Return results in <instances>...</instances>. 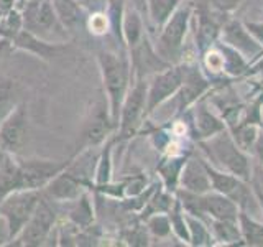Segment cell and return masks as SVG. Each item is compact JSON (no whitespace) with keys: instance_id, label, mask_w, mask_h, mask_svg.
Returning <instances> with one entry per match:
<instances>
[{"instance_id":"obj_14","label":"cell","mask_w":263,"mask_h":247,"mask_svg":"<svg viewBox=\"0 0 263 247\" xmlns=\"http://www.w3.org/2000/svg\"><path fill=\"white\" fill-rule=\"evenodd\" d=\"M114 127L110 115H107V111L102 104H97L96 109L90 112L89 119L84 126V140L89 147L102 144L109 130Z\"/></svg>"},{"instance_id":"obj_5","label":"cell","mask_w":263,"mask_h":247,"mask_svg":"<svg viewBox=\"0 0 263 247\" xmlns=\"http://www.w3.org/2000/svg\"><path fill=\"white\" fill-rule=\"evenodd\" d=\"M28 129V115L27 105L15 104L5 117L0 122V148L5 153L15 155L20 152L22 145L27 138Z\"/></svg>"},{"instance_id":"obj_39","label":"cell","mask_w":263,"mask_h":247,"mask_svg":"<svg viewBox=\"0 0 263 247\" xmlns=\"http://www.w3.org/2000/svg\"><path fill=\"white\" fill-rule=\"evenodd\" d=\"M4 155H5V152L2 150V148H0V162H2V158H4Z\"/></svg>"},{"instance_id":"obj_15","label":"cell","mask_w":263,"mask_h":247,"mask_svg":"<svg viewBox=\"0 0 263 247\" xmlns=\"http://www.w3.org/2000/svg\"><path fill=\"white\" fill-rule=\"evenodd\" d=\"M181 181H183L186 189L194 195H202L211 189L208 170L196 162H187L183 173H181Z\"/></svg>"},{"instance_id":"obj_3","label":"cell","mask_w":263,"mask_h":247,"mask_svg":"<svg viewBox=\"0 0 263 247\" xmlns=\"http://www.w3.org/2000/svg\"><path fill=\"white\" fill-rule=\"evenodd\" d=\"M23 27L40 38H46L48 35L68 37V31L58 19L51 0H30L23 12Z\"/></svg>"},{"instance_id":"obj_18","label":"cell","mask_w":263,"mask_h":247,"mask_svg":"<svg viewBox=\"0 0 263 247\" xmlns=\"http://www.w3.org/2000/svg\"><path fill=\"white\" fill-rule=\"evenodd\" d=\"M69 219L72 221L74 226L78 227H87L94 219L92 206L87 195H81L78 200H74V206L69 211Z\"/></svg>"},{"instance_id":"obj_32","label":"cell","mask_w":263,"mask_h":247,"mask_svg":"<svg viewBox=\"0 0 263 247\" xmlns=\"http://www.w3.org/2000/svg\"><path fill=\"white\" fill-rule=\"evenodd\" d=\"M110 0H79V4L86 8L89 13H97L104 12L105 7L109 5Z\"/></svg>"},{"instance_id":"obj_27","label":"cell","mask_w":263,"mask_h":247,"mask_svg":"<svg viewBox=\"0 0 263 247\" xmlns=\"http://www.w3.org/2000/svg\"><path fill=\"white\" fill-rule=\"evenodd\" d=\"M216 233L219 234L220 239H224V241H235L238 237V231H237V227H234L232 221H219L217 219Z\"/></svg>"},{"instance_id":"obj_11","label":"cell","mask_w":263,"mask_h":247,"mask_svg":"<svg viewBox=\"0 0 263 247\" xmlns=\"http://www.w3.org/2000/svg\"><path fill=\"white\" fill-rule=\"evenodd\" d=\"M51 4L68 33L79 31L87 25L90 13L79 4V0H51Z\"/></svg>"},{"instance_id":"obj_2","label":"cell","mask_w":263,"mask_h":247,"mask_svg":"<svg viewBox=\"0 0 263 247\" xmlns=\"http://www.w3.org/2000/svg\"><path fill=\"white\" fill-rule=\"evenodd\" d=\"M41 196H43L41 189H16V191L4 198L2 203H0V214L8 222L12 241L27 226V222L36 209Z\"/></svg>"},{"instance_id":"obj_21","label":"cell","mask_w":263,"mask_h":247,"mask_svg":"<svg viewBox=\"0 0 263 247\" xmlns=\"http://www.w3.org/2000/svg\"><path fill=\"white\" fill-rule=\"evenodd\" d=\"M179 0H148V8H150L152 19L156 23H163L168 20L171 12L175 10Z\"/></svg>"},{"instance_id":"obj_22","label":"cell","mask_w":263,"mask_h":247,"mask_svg":"<svg viewBox=\"0 0 263 247\" xmlns=\"http://www.w3.org/2000/svg\"><path fill=\"white\" fill-rule=\"evenodd\" d=\"M240 222H242V233L247 239V242L253 245H263V226L249 219L245 214L240 216Z\"/></svg>"},{"instance_id":"obj_36","label":"cell","mask_w":263,"mask_h":247,"mask_svg":"<svg viewBox=\"0 0 263 247\" xmlns=\"http://www.w3.org/2000/svg\"><path fill=\"white\" fill-rule=\"evenodd\" d=\"M247 27H249V33L255 35L263 43V23H249Z\"/></svg>"},{"instance_id":"obj_23","label":"cell","mask_w":263,"mask_h":247,"mask_svg":"<svg viewBox=\"0 0 263 247\" xmlns=\"http://www.w3.org/2000/svg\"><path fill=\"white\" fill-rule=\"evenodd\" d=\"M204 87H205V81H202L197 74L189 78L186 86L183 87V91H181V102H183V105L194 101V99L204 91Z\"/></svg>"},{"instance_id":"obj_7","label":"cell","mask_w":263,"mask_h":247,"mask_svg":"<svg viewBox=\"0 0 263 247\" xmlns=\"http://www.w3.org/2000/svg\"><path fill=\"white\" fill-rule=\"evenodd\" d=\"M146 99H148L146 82L138 81L122 102L120 117H119L122 137H130L135 132V129L138 126V120L145 112Z\"/></svg>"},{"instance_id":"obj_34","label":"cell","mask_w":263,"mask_h":247,"mask_svg":"<svg viewBox=\"0 0 263 247\" xmlns=\"http://www.w3.org/2000/svg\"><path fill=\"white\" fill-rule=\"evenodd\" d=\"M12 241V234H10V227H8L7 219L0 214V247L8 245Z\"/></svg>"},{"instance_id":"obj_42","label":"cell","mask_w":263,"mask_h":247,"mask_svg":"<svg viewBox=\"0 0 263 247\" xmlns=\"http://www.w3.org/2000/svg\"><path fill=\"white\" fill-rule=\"evenodd\" d=\"M261 68H263V61H261Z\"/></svg>"},{"instance_id":"obj_37","label":"cell","mask_w":263,"mask_h":247,"mask_svg":"<svg viewBox=\"0 0 263 247\" xmlns=\"http://www.w3.org/2000/svg\"><path fill=\"white\" fill-rule=\"evenodd\" d=\"M255 152H257L258 158H260L261 163H263V134L257 138V142H255Z\"/></svg>"},{"instance_id":"obj_38","label":"cell","mask_w":263,"mask_h":247,"mask_svg":"<svg viewBox=\"0 0 263 247\" xmlns=\"http://www.w3.org/2000/svg\"><path fill=\"white\" fill-rule=\"evenodd\" d=\"M142 2H143V0H134V4H135V5H138V7L142 5Z\"/></svg>"},{"instance_id":"obj_1","label":"cell","mask_w":263,"mask_h":247,"mask_svg":"<svg viewBox=\"0 0 263 247\" xmlns=\"http://www.w3.org/2000/svg\"><path fill=\"white\" fill-rule=\"evenodd\" d=\"M97 63L101 68L104 89L109 99V114L114 126L119 123L122 102L127 96L128 86V64L120 55L110 51H99Z\"/></svg>"},{"instance_id":"obj_16","label":"cell","mask_w":263,"mask_h":247,"mask_svg":"<svg viewBox=\"0 0 263 247\" xmlns=\"http://www.w3.org/2000/svg\"><path fill=\"white\" fill-rule=\"evenodd\" d=\"M226 38L229 43H232L235 48L242 49L243 53L255 55L260 51V46L255 43V40L250 38L249 30H243L238 23H230L226 28Z\"/></svg>"},{"instance_id":"obj_4","label":"cell","mask_w":263,"mask_h":247,"mask_svg":"<svg viewBox=\"0 0 263 247\" xmlns=\"http://www.w3.org/2000/svg\"><path fill=\"white\" fill-rule=\"evenodd\" d=\"M56 222V213L49 204L48 198L43 195L36 206L35 213L27 222V226L22 229V233L16 236L8 245H43Z\"/></svg>"},{"instance_id":"obj_19","label":"cell","mask_w":263,"mask_h":247,"mask_svg":"<svg viewBox=\"0 0 263 247\" xmlns=\"http://www.w3.org/2000/svg\"><path fill=\"white\" fill-rule=\"evenodd\" d=\"M22 27H23V15L18 10H15V8H10L0 19V35L4 38L13 40L22 31Z\"/></svg>"},{"instance_id":"obj_8","label":"cell","mask_w":263,"mask_h":247,"mask_svg":"<svg viewBox=\"0 0 263 247\" xmlns=\"http://www.w3.org/2000/svg\"><path fill=\"white\" fill-rule=\"evenodd\" d=\"M184 196V204L193 213H208L212 218L219 221H235L237 219V206L232 200L222 196V195H209V196H199L194 193L193 196Z\"/></svg>"},{"instance_id":"obj_13","label":"cell","mask_w":263,"mask_h":247,"mask_svg":"<svg viewBox=\"0 0 263 247\" xmlns=\"http://www.w3.org/2000/svg\"><path fill=\"white\" fill-rule=\"evenodd\" d=\"M191 10L186 8H179V10L171 16V20L166 23L163 33H161V48L166 53H175L176 49L181 46V41L184 38V33L187 28V20Z\"/></svg>"},{"instance_id":"obj_10","label":"cell","mask_w":263,"mask_h":247,"mask_svg":"<svg viewBox=\"0 0 263 247\" xmlns=\"http://www.w3.org/2000/svg\"><path fill=\"white\" fill-rule=\"evenodd\" d=\"M212 152L216 155V158L226 165V167L237 177L249 178V165H247L245 156L237 150V147L226 134L219 135L212 142Z\"/></svg>"},{"instance_id":"obj_31","label":"cell","mask_w":263,"mask_h":247,"mask_svg":"<svg viewBox=\"0 0 263 247\" xmlns=\"http://www.w3.org/2000/svg\"><path fill=\"white\" fill-rule=\"evenodd\" d=\"M255 135H257L255 129L250 127V126H247V127L238 130V135H237L238 144H240L242 147H250L255 142V140H257V137H255Z\"/></svg>"},{"instance_id":"obj_24","label":"cell","mask_w":263,"mask_h":247,"mask_svg":"<svg viewBox=\"0 0 263 247\" xmlns=\"http://www.w3.org/2000/svg\"><path fill=\"white\" fill-rule=\"evenodd\" d=\"M222 123L214 117V115L208 114V112H201L199 117H197V129L199 132L204 135V137H209V135H214L216 132L222 130Z\"/></svg>"},{"instance_id":"obj_40","label":"cell","mask_w":263,"mask_h":247,"mask_svg":"<svg viewBox=\"0 0 263 247\" xmlns=\"http://www.w3.org/2000/svg\"><path fill=\"white\" fill-rule=\"evenodd\" d=\"M260 180H261V185H263V171H261V175H260Z\"/></svg>"},{"instance_id":"obj_33","label":"cell","mask_w":263,"mask_h":247,"mask_svg":"<svg viewBox=\"0 0 263 247\" xmlns=\"http://www.w3.org/2000/svg\"><path fill=\"white\" fill-rule=\"evenodd\" d=\"M181 162H171V163H168L166 167H163L161 168V171H163V175H164V178L168 180V183L171 185V183H175L176 181V173H179V170H181Z\"/></svg>"},{"instance_id":"obj_9","label":"cell","mask_w":263,"mask_h":247,"mask_svg":"<svg viewBox=\"0 0 263 247\" xmlns=\"http://www.w3.org/2000/svg\"><path fill=\"white\" fill-rule=\"evenodd\" d=\"M181 82H183V71L179 68H171L164 73L158 74L152 82L150 89H148V99H146V112L155 111L156 105H160L163 101L175 94L179 89Z\"/></svg>"},{"instance_id":"obj_20","label":"cell","mask_w":263,"mask_h":247,"mask_svg":"<svg viewBox=\"0 0 263 247\" xmlns=\"http://www.w3.org/2000/svg\"><path fill=\"white\" fill-rule=\"evenodd\" d=\"M205 170H208L209 180H212V186L222 195H229L230 196L238 186H240V181H238L237 178H234V177L224 175V173H219V171L212 170L209 167H205Z\"/></svg>"},{"instance_id":"obj_35","label":"cell","mask_w":263,"mask_h":247,"mask_svg":"<svg viewBox=\"0 0 263 247\" xmlns=\"http://www.w3.org/2000/svg\"><path fill=\"white\" fill-rule=\"evenodd\" d=\"M212 2L217 8H220V10L229 12V10H234V8L240 4V0H212Z\"/></svg>"},{"instance_id":"obj_41","label":"cell","mask_w":263,"mask_h":247,"mask_svg":"<svg viewBox=\"0 0 263 247\" xmlns=\"http://www.w3.org/2000/svg\"><path fill=\"white\" fill-rule=\"evenodd\" d=\"M260 200H261V204H263V195L260 193Z\"/></svg>"},{"instance_id":"obj_30","label":"cell","mask_w":263,"mask_h":247,"mask_svg":"<svg viewBox=\"0 0 263 247\" xmlns=\"http://www.w3.org/2000/svg\"><path fill=\"white\" fill-rule=\"evenodd\" d=\"M189 227H191V236H189V239L194 242V244H204L205 237H208V234H205V229L199 224V222H196L194 219H189Z\"/></svg>"},{"instance_id":"obj_6","label":"cell","mask_w":263,"mask_h":247,"mask_svg":"<svg viewBox=\"0 0 263 247\" xmlns=\"http://www.w3.org/2000/svg\"><path fill=\"white\" fill-rule=\"evenodd\" d=\"M68 162L53 160H27L18 162L20 189H43L54 177L68 168Z\"/></svg>"},{"instance_id":"obj_17","label":"cell","mask_w":263,"mask_h":247,"mask_svg":"<svg viewBox=\"0 0 263 247\" xmlns=\"http://www.w3.org/2000/svg\"><path fill=\"white\" fill-rule=\"evenodd\" d=\"M122 37L125 38L130 48H134L140 43V40L143 37V27L142 19L135 10H127L123 15L122 22Z\"/></svg>"},{"instance_id":"obj_12","label":"cell","mask_w":263,"mask_h":247,"mask_svg":"<svg viewBox=\"0 0 263 247\" xmlns=\"http://www.w3.org/2000/svg\"><path fill=\"white\" fill-rule=\"evenodd\" d=\"M12 41L16 48L25 49V51L35 55L41 58V60H51V58L60 55L63 49V45L56 43V41H48L45 38H40L38 35L28 30H22Z\"/></svg>"},{"instance_id":"obj_28","label":"cell","mask_w":263,"mask_h":247,"mask_svg":"<svg viewBox=\"0 0 263 247\" xmlns=\"http://www.w3.org/2000/svg\"><path fill=\"white\" fill-rule=\"evenodd\" d=\"M13 94V86H12V82L10 81H4V82H0V114H2L4 111H10V109H7L8 105H10L12 102V96Z\"/></svg>"},{"instance_id":"obj_25","label":"cell","mask_w":263,"mask_h":247,"mask_svg":"<svg viewBox=\"0 0 263 247\" xmlns=\"http://www.w3.org/2000/svg\"><path fill=\"white\" fill-rule=\"evenodd\" d=\"M96 181H97V186H105L110 181V145H107V148L101 156L99 168L96 173Z\"/></svg>"},{"instance_id":"obj_26","label":"cell","mask_w":263,"mask_h":247,"mask_svg":"<svg viewBox=\"0 0 263 247\" xmlns=\"http://www.w3.org/2000/svg\"><path fill=\"white\" fill-rule=\"evenodd\" d=\"M217 35V27L214 25L211 20L208 19H202L201 20V27H199V43H201V48H205L209 46L214 38Z\"/></svg>"},{"instance_id":"obj_29","label":"cell","mask_w":263,"mask_h":247,"mask_svg":"<svg viewBox=\"0 0 263 247\" xmlns=\"http://www.w3.org/2000/svg\"><path fill=\"white\" fill-rule=\"evenodd\" d=\"M148 226L156 236H166L170 233V221L164 216H155L150 219Z\"/></svg>"}]
</instances>
